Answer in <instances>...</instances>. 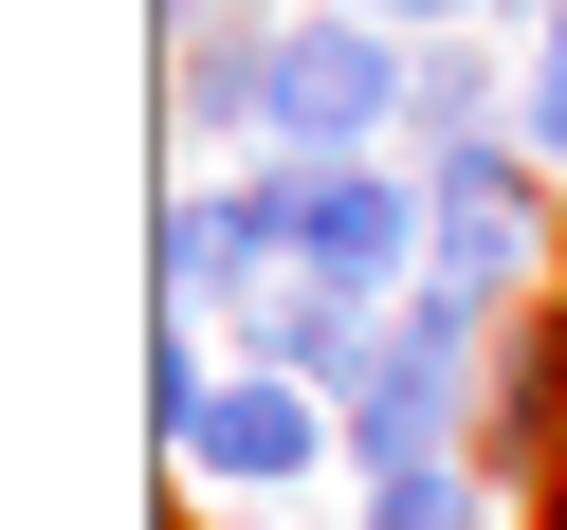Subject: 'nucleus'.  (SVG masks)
Segmentation results:
<instances>
[{
	"label": "nucleus",
	"mask_w": 567,
	"mask_h": 530,
	"mask_svg": "<svg viewBox=\"0 0 567 530\" xmlns=\"http://www.w3.org/2000/svg\"><path fill=\"white\" fill-rule=\"evenodd\" d=\"M384 128H421V38L311 0L275 19V74H257V147L275 165H384Z\"/></svg>",
	"instance_id": "f257e3e1"
},
{
	"label": "nucleus",
	"mask_w": 567,
	"mask_h": 530,
	"mask_svg": "<svg viewBox=\"0 0 567 530\" xmlns=\"http://www.w3.org/2000/svg\"><path fill=\"white\" fill-rule=\"evenodd\" d=\"M457 420H494V311L403 293L384 366L348 384V457H367V493H384V476H440V457H457Z\"/></svg>",
	"instance_id": "f03ea898"
},
{
	"label": "nucleus",
	"mask_w": 567,
	"mask_h": 530,
	"mask_svg": "<svg viewBox=\"0 0 567 530\" xmlns=\"http://www.w3.org/2000/svg\"><path fill=\"white\" fill-rule=\"evenodd\" d=\"M513 274H549V165H530L513 128H476V147H421V293L513 311Z\"/></svg>",
	"instance_id": "7ed1b4c3"
},
{
	"label": "nucleus",
	"mask_w": 567,
	"mask_h": 530,
	"mask_svg": "<svg viewBox=\"0 0 567 530\" xmlns=\"http://www.w3.org/2000/svg\"><path fill=\"white\" fill-rule=\"evenodd\" d=\"M293 184V274H330V293H421V184L403 165H275Z\"/></svg>",
	"instance_id": "20e7f679"
},
{
	"label": "nucleus",
	"mask_w": 567,
	"mask_h": 530,
	"mask_svg": "<svg viewBox=\"0 0 567 530\" xmlns=\"http://www.w3.org/2000/svg\"><path fill=\"white\" fill-rule=\"evenodd\" d=\"M202 293L220 311H257V293H293V184H220V201H165V311L202 330Z\"/></svg>",
	"instance_id": "39448f33"
},
{
	"label": "nucleus",
	"mask_w": 567,
	"mask_h": 530,
	"mask_svg": "<svg viewBox=\"0 0 567 530\" xmlns=\"http://www.w3.org/2000/svg\"><path fill=\"white\" fill-rule=\"evenodd\" d=\"M311 457H348V403H311V384L238 366V384H220V420L184 439V476H238V493H275V476H311Z\"/></svg>",
	"instance_id": "423d86ee"
},
{
	"label": "nucleus",
	"mask_w": 567,
	"mask_h": 530,
	"mask_svg": "<svg viewBox=\"0 0 567 530\" xmlns=\"http://www.w3.org/2000/svg\"><path fill=\"white\" fill-rule=\"evenodd\" d=\"M513 476H567V311H530L513 330V366H494V420H476Z\"/></svg>",
	"instance_id": "0eeeda50"
},
{
	"label": "nucleus",
	"mask_w": 567,
	"mask_h": 530,
	"mask_svg": "<svg viewBox=\"0 0 567 530\" xmlns=\"http://www.w3.org/2000/svg\"><path fill=\"white\" fill-rule=\"evenodd\" d=\"M367 530H494V476H476V457H440V476H384V493H367Z\"/></svg>",
	"instance_id": "6e6552de"
},
{
	"label": "nucleus",
	"mask_w": 567,
	"mask_h": 530,
	"mask_svg": "<svg viewBox=\"0 0 567 530\" xmlns=\"http://www.w3.org/2000/svg\"><path fill=\"white\" fill-rule=\"evenodd\" d=\"M476 111H494V55L476 38H421V147H476Z\"/></svg>",
	"instance_id": "1a4fd4ad"
},
{
	"label": "nucleus",
	"mask_w": 567,
	"mask_h": 530,
	"mask_svg": "<svg viewBox=\"0 0 567 530\" xmlns=\"http://www.w3.org/2000/svg\"><path fill=\"white\" fill-rule=\"evenodd\" d=\"M513 128H530V165H549V184H567V19H549V38H530V92H513Z\"/></svg>",
	"instance_id": "9d476101"
},
{
	"label": "nucleus",
	"mask_w": 567,
	"mask_h": 530,
	"mask_svg": "<svg viewBox=\"0 0 567 530\" xmlns=\"http://www.w3.org/2000/svg\"><path fill=\"white\" fill-rule=\"evenodd\" d=\"M348 19H384V38H457V19H494V0H348Z\"/></svg>",
	"instance_id": "9b49d317"
},
{
	"label": "nucleus",
	"mask_w": 567,
	"mask_h": 530,
	"mask_svg": "<svg viewBox=\"0 0 567 530\" xmlns=\"http://www.w3.org/2000/svg\"><path fill=\"white\" fill-rule=\"evenodd\" d=\"M147 19H165V55H202V19H238V0H147Z\"/></svg>",
	"instance_id": "f8f14e48"
},
{
	"label": "nucleus",
	"mask_w": 567,
	"mask_h": 530,
	"mask_svg": "<svg viewBox=\"0 0 567 530\" xmlns=\"http://www.w3.org/2000/svg\"><path fill=\"white\" fill-rule=\"evenodd\" d=\"M549 530H567V476H549Z\"/></svg>",
	"instance_id": "ddd939ff"
}]
</instances>
